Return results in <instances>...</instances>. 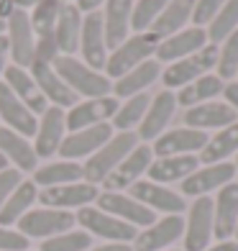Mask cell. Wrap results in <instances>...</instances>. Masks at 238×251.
Returning a JSON list of instances; mask_svg holds the SVG:
<instances>
[{"label":"cell","instance_id":"6da1fadb","mask_svg":"<svg viewBox=\"0 0 238 251\" xmlns=\"http://www.w3.org/2000/svg\"><path fill=\"white\" fill-rule=\"evenodd\" d=\"M136 146H139V136L133 131H120V133H113V139L103 146V149H97L90 159H85L82 164V179L90 182V185H103V182L113 175V169H116L123 159H126Z\"/></svg>","mask_w":238,"mask_h":251},{"label":"cell","instance_id":"7a4b0ae2","mask_svg":"<svg viewBox=\"0 0 238 251\" xmlns=\"http://www.w3.org/2000/svg\"><path fill=\"white\" fill-rule=\"evenodd\" d=\"M51 67H54V72L67 82V87H70L74 95H82L87 100H93V98H105V95L113 93L110 79L105 75L90 70V67L85 62H79L77 56H62L59 54Z\"/></svg>","mask_w":238,"mask_h":251},{"label":"cell","instance_id":"3957f363","mask_svg":"<svg viewBox=\"0 0 238 251\" xmlns=\"http://www.w3.org/2000/svg\"><path fill=\"white\" fill-rule=\"evenodd\" d=\"M77 226L93 238H100L103 244H133L139 228H133L128 223L118 221L116 215H110L105 210H100L97 205H87L74 213Z\"/></svg>","mask_w":238,"mask_h":251},{"label":"cell","instance_id":"277c9868","mask_svg":"<svg viewBox=\"0 0 238 251\" xmlns=\"http://www.w3.org/2000/svg\"><path fill=\"white\" fill-rule=\"evenodd\" d=\"M156 47H159V39L154 36L151 31L128 36L118 49H113V51L108 54L105 77H108V79H110V77L120 79L123 75H128V72L136 70L139 64H143L151 54H156Z\"/></svg>","mask_w":238,"mask_h":251},{"label":"cell","instance_id":"5b68a950","mask_svg":"<svg viewBox=\"0 0 238 251\" xmlns=\"http://www.w3.org/2000/svg\"><path fill=\"white\" fill-rule=\"evenodd\" d=\"M77 226L74 213L70 210H56V208H31L24 218L16 223V228L24 233L28 241L36 238V241H47L59 233H67Z\"/></svg>","mask_w":238,"mask_h":251},{"label":"cell","instance_id":"8992f818","mask_svg":"<svg viewBox=\"0 0 238 251\" xmlns=\"http://www.w3.org/2000/svg\"><path fill=\"white\" fill-rule=\"evenodd\" d=\"M213 67H218V47L208 44L205 49H200L195 54L185 56V59H177V62L169 64L162 72V82H164L167 90H174V87L182 90L185 85L210 75Z\"/></svg>","mask_w":238,"mask_h":251},{"label":"cell","instance_id":"52a82bcc","mask_svg":"<svg viewBox=\"0 0 238 251\" xmlns=\"http://www.w3.org/2000/svg\"><path fill=\"white\" fill-rule=\"evenodd\" d=\"M236 164L233 162H220V164H200L187 179L179 182V195L182 198H210V192H218L220 187L231 185L236 177Z\"/></svg>","mask_w":238,"mask_h":251},{"label":"cell","instance_id":"ba28073f","mask_svg":"<svg viewBox=\"0 0 238 251\" xmlns=\"http://www.w3.org/2000/svg\"><path fill=\"white\" fill-rule=\"evenodd\" d=\"M185 251H205L215 238L213 198H195L187 205L185 221Z\"/></svg>","mask_w":238,"mask_h":251},{"label":"cell","instance_id":"9c48e42d","mask_svg":"<svg viewBox=\"0 0 238 251\" xmlns=\"http://www.w3.org/2000/svg\"><path fill=\"white\" fill-rule=\"evenodd\" d=\"M95 205H97L100 210L116 215L118 221L128 223L133 228H139V231H141V228H149L156 221V213L149 210L146 205H141L136 198H131L128 192H108V190H103L97 195Z\"/></svg>","mask_w":238,"mask_h":251},{"label":"cell","instance_id":"30bf717a","mask_svg":"<svg viewBox=\"0 0 238 251\" xmlns=\"http://www.w3.org/2000/svg\"><path fill=\"white\" fill-rule=\"evenodd\" d=\"M185 236V218L182 215H162L149 228L136 233L131 249L133 251H167Z\"/></svg>","mask_w":238,"mask_h":251},{"label":"cell","instance_id":"8fae6325","mask_svg":"<svg viewBox=\"0 0 238 251\" xmlns=\"http://www.w3.org/2000/svg\"><path fill=\"white\" fill-rule=\"evenodd\" d=\"M151 162H154L151 144H139L116 169H113V175L103 182V187L108 192H126V190H131L136 182L146 177Z\"/></svg>","mask_w":238,"mask_h":251},{"label":"cell","instance_id":"7c38bea8","mask_svg":"<svg viewBox=\"0 0 238 251\" xmlns=\"http://www.w3.org/2000/svg\"><path fill=\"white\" fill-rule=\"evenodd\" d=\"M5 39H8V49L13 56V64L21 70H28L33 64V49H36V33L31 28V18L26 10H13L10 18L5 21Z\"/></svg>","mask_w":238,"mask_h":251},{"label":"cell","instance_id":"4fadbf2b","mask_svg":"<svg viewBox=\"0 0 238 251\" xmlns=\"http://www.w3.org/2000/svg\"><path fill=\"white\" fill-rule=\"evenodd\" d=\"M128 195L136 198L141 205H146L149 210H154L156 215H182L187 210L185 198L177 190L167 187V185H156L151 179H139L136 185L128 190Z\"/></svg>","mask_w":238,"mask_h":251},{"label":"cell","instance_id":"5bb4252c","mask_svg":"<svg viewBox=\"0 0 238 251\" xmlns=\"http://www.w3.org/2000/svg\"><path fill=\"white\" fill-rule=\"evenodd\" d=\"M100 195V190L90 182H72V185H59V187H47L39 190V202L44 208H56V210H79L93 205Z\"/></svg>","mask_w":238,"mask_h":251},{"label":"cell","instance_id":"9a60e30c","mask_svg":"<svg viewBox=\"0 0 238 251\" xmlns=\"http://www.w3.org/2000/svg\"><path fill=\"white\" fill-rule=\"evenodd\" d=\"M120 108V102L116 95H105V98H93V100H82L77 105L70 108L67 113V133L82 131V128H93V126L108 123L116 110Z\"/></svg>","mask_w":238,"mask_h":251},{"label":"cell","instance_id":"2e32d148","mask_svg":"<svg viewBox=\"0 0 238 251\" xmlns=\"http://www.w3.org/2000/svg\"><path fill=\"white\" fill-rule=\"evenodd\" d=\"M79 49H82V62L90 70H105L108 62V44H105V28H103V13H87L82 18V31H79Z\"/></svg>","mask_w":238,"mask_h":251},{"label":"cell","instance_id":"e0dca14e","mask_svg":"<svg viewBox=\"0 0 238 251\" xmlns=\"http://www.w3.org/2000/svg\"><path fill=\"white\" fill-rule=\"evenodd\" d=\"M113 139V126L110 123H100L93 128H82L74 133H67L64 141L59 146V156L70 159V162H79V159H90L97 149Z\"/></svg>","mask_w":238,"mask_h":251},{"label":"cell","instance_id":"ac0fdd59","mask_svg":"<svg viewBox=\"0 0 238 251\" xmlns=\"http://www.w3.org/2000/svg\"><path fill=\"white\" fill-rule=\"evenodd\" d=\"M210 136L205 131H197V128H172V131H164L159 139L151 144L154 156H187V154H200L205 149Z\"/></svg>","mask_w":238,"mask_h":251},{"label":"cell","instance_id":"d6986e66","mask_svg":"<svg viewBox=\"0 0 238 251\" xmlns=\"http://www.w3.org/2000/svg\"><path fill=\"white\" fill-rule=\"evenodd\" d=\"M67 136V113L56 105H49L39 121L36 136H33V151L39 159H49L59 154V146Z\"/></svg>","mask_w":238,"mask_h":251},{"label":"cell","instance_id":"ffe728a7","mask_svg":"<svg viewBox=\"0 0 238 251\" xmlns=\"http://www.w3.org/2000/svg\"><path fill=\"white\" fill-rule=\"evenodd\" d=\"M177 110V95L169 93V90H162V93H156L149 102V110H146V116L139 126V131H136V136H139V141L146 144V141H156L159 136H162L167 131L169 121H172Z\"/></svg>","mask_w":238,"mask_h":251},{"label":"cell","instance_id":"44dd1931","mask_svg":"<svg viewBox=\"0 0 238 251\" xmlns=\"http://www.w3.org/2000/svg\"><path fill=\"white\" fill-rule=\"evenodd\" d=\"M208 47V31L200 28V26H190V28H182L159 41L156 47V62H177V59H185V56L195 54L200 49Z\"/></svg>","mask_w":238,"mask_h":251},{"label":"cell","instance_id":"7402d4cb","mask_svg":"<svg viewBox=\"0 0 238 251\" xmlns=\"http://www.w3.org/2000/svg\"><path fill=\"white\" fill-rule=\"evenodd\" d=\"M0 121L5 123V128L26 136V139L28 136L33 139V136H36V128H39L36 116L24 105V100H21L5 82H0Z\"/></svg>","mask_w":238,"mask_h":251},{"label":"cell","instance_id":"603a6c76","mask_svg":"<svg viewBox=\"0 0 238 251\" xmlns=\"http://www.w3.org/2000/svg\"><path fill=\"white\" fill-rule=\"evenodd\" d=\"M213 223H215V238L228 241L236 233L238 226V182H231L218 190L213 200Z\"/></svg>","mask_w":238,"mask_h":251},{"label":"cell","instance_id":"cb8c5ba5","mask_svg":"<svg viewBox=\"0 0 238 251\" xmlns=\"http://www.w3.org/2000/svg\"><path fill=\"white\" fill-rule=\"evenodd\" d=\"M31 77H33V82H36V87H39V93L47 98V100H51L56 108H72V105H77V95L72 93L70 87H67V82L54 72V67L51 64H39V62H33L31 67Z\"/></svg>","mask_w":238,"mask_h":251},{"label":"cell","instance_id":"d4e9b609","mask_svg":"<svg viewBox=\"0 0 238 251\" xmlns=\"http://www.w3.org/2000/svg\"><path fill=\"white\" fill-rule=\"evenodd\" d=\"M236 121H238V116L228 102H215V100L187 108V113H185V126L187 128H197V131H213V128L220 131Z\"/></svg>","mask_w":238,"mask_h":251},{"label":"cell","instance_id":"484cf974","mask_svg":"<svg viewBox=\"0 0 238 251\" xmlns=\"http://www.w3.org/2000/svg\"><path fill=\"white\" fill-rule=\"evenodd\" d=\"M0 154L18 172H36V167H39V156L33 151V144L26 136L10 131L5 126H0Z\"/></svg>","mask_w":238,"mask_h":251},{"label":"cell","instance_id":"4316f807","mask_svg":"<svg viewBox=\"0 0 238 251\" xmlns=\"http://www.w3.org/2000/svg\"><path fill=\"white\" fill-rule=\"evenodd\" d=\"M131 10H133V0H105L103 28H105L108 51L118 49L120 44L128 39V31H131Z\"/></svg>","mask_w":238,"mask_h":251},{"label":"cell","instance_id":"83f0119b","mask_svg":"<svg viewBox=\"0 0 238 251\" xmlns=\"http://www.w3.org/2000/svg\"><path fill=\"white\" fill-rule=\"evenodd\" d=\"M197 167H200V159L192 156V154H187V156H154L146 177H149L151 182H156V185L169 187L172 182L187 179Z\"/></svg>","mask_w":238,"mask_h":251},{"label":"cell","instance_id":"f1b7e54d","mask_svg":"<svg viewBox=\"0 0 238 251\" xmlns=\"http://www.w3.org/2000/svg\"><path fill=\"white\" fill-rule=\"evenodd\" d=\"M79 31H82V13L74 3H62L54 26V39L62 56H74V51H79Z\"/></svg>","mask_w":238,"mask_h":251},{"label":"cell","instance_id":"f546056e","mask_svg":"<svg viewBox=\"0 0 238 251\" xmlns=\"http://www.w3.org/2000/svg\"><path fill=\"white\" fill-rule=\"evenodd\" d=\"M39 202V187L31 179H21V185L10 192V198L0 208V226L16 228V223Z\"/></svg>","mask_w":238,"mask_h":251},{"label":"cell","instance_id":"4dcf8cb0","mask_svg":"<svg viewBox=\"0 0 238 251\" xmlns=\"http://www.w3.org/2000/svg\"><path fill=\"white\" fill-rule=\"evenodd\" d=\"M33 185L39 190L47 187H59V185H72V182H82V164L70 162V159H59V162H49L44 167H36L33 172Z\"/></svg>","mask_w":238,"mask_h":251},{"label":"cell","instance_id":"1f68e13d","mask_svg":"<svg viewBox=\"0 0 238 251\" xmlns=\"http://www.w3.org/2000/svg\"><path fill=\"white\" fill-rule=\"evenodd\" d=\"M192 10H195V0H169L167 8L162 10V16L154 21V26L149 31L159 41L172 36V33L187 28V21H192Z\"/></svg>","mask_w":238,"mask_h":251},{"label":"cell","instance_id":"d6a6232c","mask_svg":"<svg viewBox=\"0 0 238 251\" xmlns=\"http://www.w3.org/2000/svg\"><path fill=\"white\" fill-rule=\"evenodd\" d=\"M159 77H162V64H159L156 59H146L143 64H139L128 75H123L120 79H116L113 93H116V98H126L128 100L133 95L143 93V90L149 85H154Z\"/></svg>","mask_w":238,"mask_h":251},{"label":"cell","instance_id":"836d02e7","mask_svg":"<svg viewBox=\"0 0 238 251\" xmlns=\"http://www.w3.org/2000/svg\"><path fill=\"white\" fill-rule=\"evenodd\" d=\"M233 154H238V121L220 128L218 133H213L197 159L200 164H220L228 162V156Z\"/></svg>","mask_w":238,"mask_h":251},{"label":"cell","instance_id":"e575fe53","mask_svg":"<svg viewBox=\"0 0 238 251\" xmlns=\"http://www.w3.org/2000/svg\"><path fill=\"white\" fill-rule=\"evenodd\" d=\"M225 90V82L218 77V75H205L195 79V82H190L182 87V93L177 95V102L185 108H195V105H202V102H210L213 98L223 95Z\"/></svg>","mask_w":238,"mask_h":251},{"label":"cell","instance_id":"d590c367","mask_svg":"<svg viewBox=\"0 0 238 251\" xmlns=\"http://www.w3.org/2000/svg\"><path fill=\"white\" fill-rule=\"evenodd\" d=\"M149 102H151L149 93H139V95L128 98V100L116 110V116H113V123H110V126H113L118 133H120V131H133L136 126H141L146 110H149Z\"/></svg>","mask_w":238,"mask_h":251},{"label":"cell","instance_id":"8d00e7d4","mask_svg":"<svg viewBox=\"0 0 238 251\" xmlns=\"http://www.w3.org/2000/svg\"><path fill=\"white\" fill-rule=\"evenodd\" d=\"M236 28H238V0H225L220 13L210 21L208 39H210L213 47H218V44H223Z\"/></svg>","mask_w":238,"mask_h":251},{"label":"cell","instance_id":"74e56055","mask_svg":"<svg viewBox=\"0 0 238 251\" xmlns=\"http://www.w3.org/2000/svg\"><path fill=\"white\" fill-rule=\"evenodd\" d=\"M169 0H139L133 3V10H131V31L136 33H146L154 21L162 16V10L167 8Z\"/></svg>","mask_w":238,"mask_h":251},{"label":"cell","instance_id":"f35d334b","mask_svg":"<svg viewBox=\"0 0 238 251\" xmlns=\"http://www.w3.org/2000/svg\"><path fill=\"white\" fill-rule=\"evenodd\" d=\"M90 246H93V236L85 233L82 228H72L67 233H59L54 238L41 241L39 251H87Z\"/></svg>","mask_w":238,"mask_h":251},{"label":"cell","instance_id":"ab89813d","mask_svg":"<svg viewBox=\"0 0 238 251\" xmlns=\"http://www.w3.org/2000/svg\"><path fill=\"white\" fill-rule=\"evenodd\" d=\"M59 8H62V0H44L41 5H36L31 10V28L36 36H41V33H49L54 31L56 26V16H59Z\"/></svg>","mask_w":238,"mask_h":251},{"label":"cell","instance_id":"60d3db41","mask_svg":"<svg viewBox=\"0 0 238 251\" xmlns=\"http://www.w3.org/2000/svg\"><path fill=\"white\" fill-rule=\"evenodd\" d=\"M238 75V28L223 41V47L218 49V77L231 79Z\"/></svg>","mask_w":238,"mask_h":251},{"label":"cell","instance_id":"b9f144b4","mask_svg":"<svg viewBox=\"0 0 238 251\" xmlns=\"http://www.w3.org/2000/svg\"><path fill=\"white\" fill-rule=\"evenodd\" d=\"M5 79L3 82L13 90V93L21 98V100H28L31 95H36L39 93V87H36V82H33V77H31V72L28 70H21V67H16V64H10V67H5Z\"/></svg>","mask_w":238,"mask_h":251},{"label":"cell","instance_id":"7bdbcfd3","mask_svg":"<svg viewBox=\"0 0 238 251\" xmlns=\"http://www.w3.org/2000/svg\"><path fill=\"white\" fill-rule=\"evenodd\" d=\"M225 0H195V10H192V24L195 26H210V21L220 13Z\"/></svg>","mask_w":238,"mask_h":251},{"label":"cell","instance_id":"ee69618b","mask_svg":"<svg viewBox=\"0 0 238 251\" xmlns=\"http://www.w3.org/2000/svg\"><path fill=\"white\" fill-rule=\"evenodd\" d=\"M31 241L18 231V228L0 226V251H28Z\"/></svg>","mask_w":238,"mask_h":251},{"label":"cell","instance_id":"f6af8a7d","mask_svg":"<svg viewBox=\"0 0 238 251\" xmlns=\"http://www.w3.org/2000/svg\"><path fill=\"white\" fill-rule=\"evenodd\" d=\"M21 179H24V175H21L18 169H13V167H8V169L0 172V208H3L5 200L10 198V192L21 185Z\"/></svg>","mask_w":238,"mask_h":251},{"label":"cell","instance_id":"bcb514c9","mask_svg":"<svg viewBox=\"0 0 238 251\" xmlns=\"http://www.w3.org/2000/svg\"><path fill=\"white\" fill-rule=\"evenodd\" d=\"M223 95H225V102L236 110V116H238V82H228L223 90Z\"/></svg>","mask_w":238,"mask_h":251},{"label":"cell","instance_id":"7dc6e473","mask_svg":"<svg viewBox=\"0 0 238 251\" xmlns=\"http://www.w3.org/2000/svg\"><path fill=\"white\" fill-rule=\"evenodd\" d=\"M100 5H105V0H77V10L79 13H95V10L100 8Z\"/></svg>","mask_w":238,"mask_h":251},{"label":"cell","instance_id":"c3c4849f","mask_svg":"<svg viewBox=\"0 0 238 251\" xmlns=\"http://www.w3.org/2000/svg\"><path fill=\"white\" fill-rule=\"evenodd\" d=\"M87 251H133L131 244H100V246H90Z\"/></svg>","mask_w":238,"mask_h":251},{"label":"cell","instance_id":"681fc988","mask_svg":"<svg viewBox=\"0 0 238 251\" xmlns=\"http://www.w3.org/2000/svg\"><path fill=\"white\" fill-rule=\"evenodd\" d=\"M205 251H238V244L233 241V238H228V241H218V244H210Z\"/></svg>","mask_w":238,"mask_h":251},{"label":"cell","instance_id":"f907efd6","mask_svg":"<svg viewBox=\"0 0 238 251\" xmlns=\"http://www.w3.org/2000/svg\"><path fill=\"white\" fill-rule=\"evenodd\" d=\"M8 54H10L8 39H5V33H0V75L5 72V59H8Z\"/></svg>","mask_w":238,"mask_h":251},{"label":"cell","instance_id":"816d5d0a","mask_svg":"<svg viewBox=\"0 0 238 251\" xmlns=\"http://www.w3.org/2000/svg\"><path fill=\"white\" fill-rule=\"evenodd\" d=\"M10 3H13L18 10H33L36 5H41L44 0H10Z\"/></svg>","mask_w":238,"mask_h":251},{"label":"cell","instance_id":"f5cc1de1","mask_svg":"<svg viewBox=\"0 0 238 251\" xmlns=\"http://www.w3.org/2000/svg\"><path fill=\"white\" fill-rule=\"evenodd\" d=\"M13 10H16V5L10 3V0H0V18H3V21H8Z\"/></svg>","mask_w":238,"mask_h":251},{"label":"cell","instance_id":"db71d44e","mask_svg":"<svg viewBox=\"0 0 238 251\" xmlns=\"http://www.w3.org/2000/svg\"><path fill=\"white\" fill-rule=\"evenodd\" d=\"M3 169H8V162H5V156L0 154V172H3Z\"/></svg>","mask_w":238,"mask_h":251},{"label":"cell","instance_id":"11a10c76","mask_svg":"<svg viewBox=\"0 0 238 251\" xmlns=\"http://www.w3.org/2000/svg\"><path fill=\"white\" fill-rule=\"evenodd\" d=\"M3 31H5V21H3V18H0V33H3Z\"/></svg>","mask_w":238,"mask_h":251},{"label":"cell","instance_id":"9f6ffc18","mask_svg":"<svg viewBox=\"0 0 238 251\" xmlns=\"http://www.w3.org/2000/svg\"><path fill=\"white\" fill-rule=\"evenodd\" d=\"M233 241L238 244V226H236V233H233Z\"/></svg>","mask_w":238,"mask_h":251},{"label":"cell","instance_id":"6f0895ef","mask_svg":"<svg viewBox=\"0 0 238 251\" xmlns=\"http://www.w3.org/2000/svg\"><path fill=\"white\" fill-rule=\"evenodd\" d=\"M167 251H185V249H167Z\"/></svg>","mask_w":238,"mask_h":251},{"label":"cell","instance_id":"680465c9","mask_svg":"<svg viewBox=\"0 0 238 251\" xmlns=\"http://www.w3.org/2000/svg\"><path fill=\"white\" fill-rule=\"evenodd\" d=\"M236 169H238V154H236Z\"/></svg>","mask_w":238,"mask_h":251},{"label":"cell","instance_id":"91938a15","mask_svg":"<svg viewBox=\"0 0 238 251\" xmlns=\"http://www.w3.org/2000/svg\"><path fill=\"white\" fill-rule=\"evenodd\" d=\"M62 3H72V0H62Z\"/></svg>","mask_w":238,"mask_h":251},{"label":"cell","instance_id":"94428289","mask_svg":"<svg viewBox=\"0 0 238 251\" xmlns=\"http://www.w3.org/2000/svg\"><path fill=\"white\" fill-rule=\"evenodd\" d=\"M28 251H31V249H28Z\"/></svg>","mask_w":238,"mask_h":251}]
</instances>
